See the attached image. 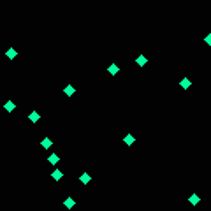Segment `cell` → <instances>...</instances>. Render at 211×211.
Here are the masks:
<instances>
[{
	"label": "cell",
	"instance_id": "277c9868",
	"mask_svg": "<svg viewBox=\"0 0 211 211\" xmlns=\"http://www.w3.org/2000/svg\"><path fill=\"white\" fill-rule=\"evenodd\" d=\"M63 93H65L67 97H72V95L76 93V88L72 86V84H67V86H65V88H63Z\"/></svg>",
	"mask_w": 211,
	"mask_h": 211
},
{
	"label": "cell",
	"instance_id": "7c38bea8",
	"mask_svg": "<svg viewBox=\"0 0 211 211\" xmlns=\"http://www.w3.org/2000/svg\"><path fill=\"white\" fill-rule=\"evenodd\" d=\"M48 162H49L51 165H56V164L60 162V157H58L56 153H53V155H49V157H48Z\"/></svg>",
	"mask_w": 211,
	"mask_h": 211
},
{
	"label": "cell",
	"instance_id": "6da1fadb",
	"mask_svg": "<svg viewBox=\"0 0 211 211\" xmlns=\"http://www.w3.org/2000/svg\"><path fill=\"white\" fill-rule=\"evenodd\" d=\"M179 86H181V88H183V90H188V88H190V86H192V81H190V79H188V77H183V79H181V81H179Z\"/></svg>",
	"mask_w": 211,
	"mask_h": 211
},
{
	"label": "cell",
	"instance_id": "3957f363",
	"mask_svg": "<svg viewBox=\"0 0 211 211\" xmlns=\"http://www.w3.org/2000/svg\"><path fill=\"white\" fill-rule=\"evenodd\" d=\"M79 181H81V183H83V185H88V183H90V181H92V176H90V174H88V173H83V174H81V176H79Z\"/></svg>",
	"mask_w": 211,
	"mask_h": 211
},
{
	"label": "cell",
	"instance_id": "7a4b0ae2",
	"mask_svg": "<svg viewBox=\"0 0 211 211\" xmlns=\"http://www.w3.org/2000/svg\"><path fill=\"white\" fill-rule=\"evenodd\" d=\"M123 142H125V144H127V146H132V144H134V142H136V137H134V136H132V134H127V136H125V137H123Z\"/></svg>",
	"mask_w": 211,
	"mask_h": 211
},
{
	"label": "cell",
	"instance_id": "5b68a950",
	"mask_svg": "<svg viewBox=\"0 0 211 211\" xmlns=\"http://www.w3.org/2000/svg\"><path fill=\"white\" fill-rule=\"evenodd\" d=\"M136 63H137V65H139V67H144V65H146V63H148V58H146L144 55H139V56L136 58Z\"/></svg>",
	"mask_w": 211,
	"mask_h": 211
},
{
	"label": "cell",
	"instance_id": "9c48e42d",
	"mask_svg": "<svg viewBox=\"0 0 211 211\" xmlns=\"http://www.w3.org/2000/svg\"><path fill=\"white\" fill-rule=\"evenodd\" d=\"M188 202L192 204V206H195V204H199V202H201V197H199L197 194H192V195L188 197Z\"/></svg>",
	"mask_w": 211,
	"mask_h": 211
},
{
	"label": "cell",
	"instance_id": "ba28073f",
	"mask_svg": "<svg viewBox=\"0 0 211 211\" xmlns=\"http://www.w3.org/2000/svg\"><path fill=\"white\" fill-rule=\"evenodd\" d=\"M28 120H30V121H32V123H37V121H39V120H40V114H39V113H37V111H32V113H30V114H28Z\"/></svg>",
	"mask_w": 211,
	"mask_h": 211
},
{
	"label": "cell",
	"instance_id": "8992f818",
	"mask_svg": "<svg viewBox=\"0 0 211 211\" xmlns=\"http://www.w3.org/2000/svg\"><path fill=\"white\" fill-rule=\"evenodd\" d=\"M108 72H109V74H111V76H116V74H118V72H120V67H118V65H116V63H111V65H109V67H108Z\"/></svg>",
	"mask_w": 211,
	"mask_h": 211
},
{
	"label": "cell",
	"instance_id": "9a60e30c",
	"mask_svg": "<svg viewBox=\"0 0 211 211\" xmlns=\"http://www.w3.org/2000/svg\"><path fill=\"white\" fill-rule=\"evenodd\" d=\"M204 42H206V44H208V46H211V34L204 37Z\"/></svg>",
	"mask_w": 211,
	"mask_h": 211
},
{
	"label": "cell",
	"instance_id": "52a82bcc",
	"mask_svg": "<svg viewBox=\"0 0 211 211\" xmlns=\"http://www.w3.org/2000/svg\"><path fill=\"white\" fill-rule=\"evenodd\" d=\"M63 206H65V208H67V209H72V208H74V206H76V201H74V199H72V197H67V199H65V201H63Z\"/></svg>",
	"mask_w": 211,
	"mask_h": 211
},
{
	"label": "cell",
	"instance_id": "30bf717a",
	"mask_svg": "<svg viewBox=\"0 0 211 211\" xmlns=\"http://www.w3.org/2000/svg\"><path fill=\"white\" fill-rule=\"evenodd\" d=\"M51 178H53L55 181H60V179L63 178V173L60 171V169H55V171H53V174H51Z\"/></svg>",
	"mask_w": 211,
	"mask_h": 211
},
{
	"label": "cell",
	"instance_id": "4fadbf2b",
	"mask_svg": "<svg viewBox=\"0 0 211 211\" xmlns=\"http://www.w3.org/2000/svg\"><path fill=\"white\" fill-rule=\"evenodd\" d=\"M14 108H16V105H14V102H12V100H7V102H5V105H4V109H5L7 113H12V111H14Z\"/></svg>",
	"mask_w": 211,
	"mask_h": 211
},
{
	"label": "cell",
	"instance_id": "8fae6325",
	"mask_svg": "<svg viewBox=\"0 0 211 211\" xmlns=\"http://www.w3.org/2000/svg\"><path fill=\"white\" fill-rule=\"evenodd\" d=\"M5 56H7L9 60H12V58H16V56H18V51H16L14 48H9V49L5 51Z\"/></svg>",
	"mask_w": 211,
	"mask_h": 211
},
{
	"label": "cell",
	"instance_id": "5bb4252c",
	"mask_svg": "<svg viewBox=\"0 0 211 211\" xmlns=\"http://www.w3.org/2000/svg\"><path fill=\"white\" fill-rule=\"evenodd\" d=\"M51 144H53V141H51L49 137H44V139L40 141V146H42V148H46V150H48V148H51Z\"/></svg>",
	"mask_w": 211,
	"mask_h": 211
}]
</instances>
